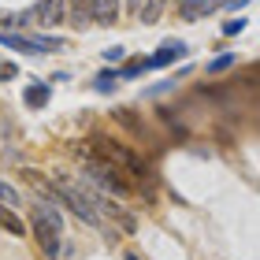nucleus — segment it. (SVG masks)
Here are the masks:
<instances>
[{
    "mask_svg": "<svg viewBox=\"0 0 260 260\" xmlns=\"http://www.w3.org/2000/svg\"><path fill=\"white\" fill-rule=\"evenodd\" d=\"M60 227H63L60 212H56L52 205H38L34 208V234H38L45 256H52V260H56V253H60Z\"/></svg>",
    "mask_w": 260,
    "mask_h": 260,
    "instance_id": "nucleus-1",
    "label": "nucleus"
},
{
    "mask_svg": "<svg viewBox=\"0 0 260 260\" xmlns=\"http://www.w3.org/2000/svg\"><path fill=\"white\" fill-rule=\"evenodd\" d=\"M86 171L93 175V179H97L104 190H112V193H119V197H130V190H134V186L126 182V175L115 168L112 160H101V156H86Z\"/></svg>",
    "mask_w": 260,
    "mask_h": 260,
    "instance_id": "nucleus-2",
    "label": "nucleus"
},
{
    "mask_svg": "<svg viewBox=\"0 0 260 260\" xmlns=\"http://www.w3.org/2000/svg\"><path fill=\"white\" fill-rule=\"evenodd\" d=\"M0 45H8V49H19V52H34V56H41V52H52V49H63L56 38H26V34H0Z\"/></svg>",
    "mask_w": 260,
    "mask_h": 260,
    "instance_id": "nucleus-3",
    "label": "nucleus"
},
{
    "mask_svg": "<svg viewBox=\"0 0 260 260\" xmlns=\"http://www.w3.org/2000/svg\"><path fill=\"white\" fill-rule=\"evenodd\" d=\"M63 19H71L75 30H86L93 19V0H71V4H63Z\"/></svg>",
    "mask_w": 260,
    "mask_h": 260,
    "instance_id": "nucleus-4",
    "label": "nucleus"
},
{
    "mask_svg": "<svg viewBox=\"0 0 260 260\" xmlns=\"http://www.w3.org/2000/svg\"><path fill=\"white\" fill-rule=\"evenodd\" d=\"M182 56H186V45L182 41H164L160 45V52L156 56H149V67H168V63H175V60H182Z\"/></svg>",
    "mask_w": 260,
    "mask_h": 260,
    "instance_id": "nucleus-5",
    "label": "nucleus"
},
{
    "mask_svg": "<svg viewBox=\"0 0 260 260\" xmlns=\"http://www.w3.org/2000/svg\"><path fill=\"white\" fill-rule=\"evenodd\" d=\"M223 0H179V11L186 22H197L201 15H208V11H216Z\"/></svg>",
    "mask_w": 260,
    "mask_h": 260,
    "instance_id": "nucleus-6",
    "label": "nucleus"
},
{
    "mask_svg": "<svg viewBox=\"0 0 260 260\" xmlns=\"http://www.w3.org/2000/svg\"><path fill=\"white\" fill-rule=\"evenodd\" d=\"M63 4L67 0H41L34 15H38V22H45V26H60L63 22Z\"/></svg>",
    "mask_w": 260,
    "mask_h": 260,
    "instance_id": "nucleus-7",
    "label": "nucleus"
},
{
    "mask_svg": "<svg viewBox=\"0 0 260 260\" xmlns=\"http://www.w3.org/2000/svg\"><path fill=\"white\" fill-rule=\"evenodd\" d=\"M93 19H97L101 26H112V22L119 19V0H93Z\"/></svg>",
    "mask_w": 260,
    "mask_h": 260,
    "instance_id": "nucleus-8",
    "label": "nucleus"
},
{
    "mask_svg": "<svg viewBox=\"0 0 260 260\" xmlns=\"http://www.w3.org/2000/svg\"><path fill=\"white\" fill-rule=\"evenodd\" d=\"M49 86H45V82H30L26 86V93H22V104H26V108H45V104H49Z\"/></svg>",
    "mask_w": 260,
    "mask_h": 260,
    "instance_id": "nucleus-9",
    "label": "nucleus"
},
{
    "mask_svg": "<svg viewBox=\"0 0 260 260\" xmlns=\"http://www.w3.org/2000/svg\"><path fill=\"white\" fill-rule=\"evenodd\" d=\"M164 4H168V0H145V4H141V11H138V19L145 22V26L160 22V15H164Z\"/></svg>",
    "mask_w": 260,
    "mask_h": 260,
    "instance_id": "nucleus-10",
    "label": "nucleus"
},
{
    "mask_svg": "<svg viewBox=\"0 0 260 260\" xmlns=\"http://www.w3.org/2000/svg\"><path fill=\"white\" fill-rule=\"evenodd\" d=\"M112 115H115V123H123L126 130H130V134H145V130H141V119H138V115L134 112H126V108H112Z\"/></svg>",
    "mask_w": 260,
    "mask_h": 260,
    "instance_id": "nucleus-11",
    "label": "nucleus"
},
{
    "mask_svg": "<svg viewBox=\"0 0 260 260\" xmlns=\"http://www.w3.org/2000/svg\"><path fill=\"white\" fill-rule=\"evenodd\" d=\"M0 227H4V231H11V234H22V231H26V227H22V219L15 216V212H11L8 205H0Z\"/></svg>",
    "mask_w": 260,
    "mask_h": 260,
    "instance_id": "nucleus-12",
    "label": "nucleus"
},
{
    "mask_svg": "<svg viewBox=\"0 0 260 260\" xmlns=\"http://www.w3.org/2000/svg\"><path fill=\"white\" fill-rule=\"evenodd\" d=\"M19 190H15V186H11V182H4V179H0V205H8V208H15L19 205Z\"/></svg>",
    "mask_w": 260,
    "mask_h": 260,
    "instance_id": "nucleus-13",
    "label": "nucleus"
},
{
    "mask_svg": "<svg viewBox=\"0 0 260 260\" xmlns=\"http://www.w3.org/2000/svg\"><path fill=\"white\" fill-rule=\"evenodd\" d=\"M115 78H119V75H115V71H101V75H97V82H93V86H97L101 93H112V89H115Z\"/></svg>",
    "mask_w": 260,
    "mask_h": 260,
    "instance_id": "nucleus-14",
    "label": "nucleus"
},
{
    "mask_svg": "<svg viewBox=\"0 0 260 260\" xmlns=\"http://www.w3.org/2000/svg\"><path fill=\"white\" fill-rule=\"evenodd\" d=\"M26 22H30V15H26V11H22V15H0V34H4V30H11V26H26Z\"/></svg>",
    "mask_w": 260,
    "mask_h": 260,
    "instance_id": "nucleus-15",
    "label": "nucleus"
},
{
    "mask_svg": "<svg viewBox=\"0 0 260 260\" xmlns=\"http://www.w3.org/2000/svg\"><path fill=\"white\" fill-rule=\"evenodd\" d=\"M145 67H149L145 60H130V63H126L123 71H115V75H119V78H138V75H141Z\"/></svg>",
    "mask_w": 260,
    "mask_h": 260,
    "instance_id": "nucleus-16",
    "label": "nucleus"
},
{
    "mask_svg": "<svg viewBox=\"0 0 260 260\" xmlns=\"http://www.w3.org/2000/svg\"><path fill=\"white\" fill-rule=\"evenodd\" d=\"M227 67H234V56L227 52V56H216V60L208 63V75H219V71H227Z\"/></svg>",
    "mask_w": 260,
    "mask_h": 260,
    "instance_id": "nucleus-17",
    "label": "nucleus"
},
{
    "mask_svg": "<svg viewBox=\"0 0 260 260\" xmlns=\"http://www.w3.org/2000/svg\"><path fill=\"white\" fill-rule=\"evenodd\" d=\"M11 78H19V67L4 60V63H0V82H11Z\"/></svg>",
    "mask_w": 260,
    "mask_h": 260,
    "instance_id": "nucleus-18",
    "label": "nucleus"
},
{
    "mask_svg": "<svg viewBox=\"0 0 260 260\" xmlns=\"http://www.w3.org/2000/svg\"><path fill=\"white\" fill-rule=\"evenodd\" d=\"M104 60H108V63H119V60H123V45H115V49H104Z\"/></svg>",
    "mask_w": 260,
    "mask_h": 260,
    "instance_id": "nucleus-19",
    "label": "nucleus"
},
{
    "mask_svg": "<svg viewBox=\"0 0 260 260\" xmlns=\"http://www.w3.org/2000/svg\"><path fill=\"white\" fill-rule=\"evenodd\" d=\"M245 26V19H231V22H223V34H238Z\"/></svg>",
    "mask_w": 260,
    "mask_h": 260,
    "instance_id": "nucleus-20",
    "label": "nucleus"
},
{
    "mask_svg": "<svg viewBox=\"0 0 260 260\" xmlns=\"http://www.w3.org/2000/svg\"><path fill=\"white\" fill-rule=\"evenodd\" d=\"M126 260H138V256H126Z\"/></svg>",
    "mask_w": 260,
    "mask_h": 260,
    "instance_id": "nucleus-21",
    "label": "nucleus"
}]
</instances>
